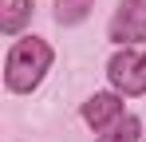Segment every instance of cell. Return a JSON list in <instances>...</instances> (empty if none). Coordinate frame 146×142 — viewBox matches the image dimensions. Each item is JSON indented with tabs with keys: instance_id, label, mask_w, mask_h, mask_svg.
I'll return each mask as SVG.
<instances>
[{
	"instance_id": "cell-3",
	"label": "cell",
	"mask_w": 146,
	"mask_h": 142,
	"mask_svg": "<svg viewBox=\"0 0 146 142\" xmlns=\"http://www.w3.org/2000/svg\"><path fill=\"white\" fill-rule=\"evenodd\" d=\"M111 40L115 44H142L146 40V0H122L115 20H111Z\"/></svg>"
},
{
	"instance_id": "cell-7",
	"label": "cell",
	"mask_w": 146,
	"mask_h": 142,
	"mask_svg": "<svg viewBox=\"0 0 146 142\" xmlns=\"http://www.w3.org/2000/svg\"><path fill=\"white\" fill-rule=\"evenodd\" d=\"M91 8H95V0H59L55 4V20L59 24H79Z\"/></svg>"
},
{
	"instance_id": "cell-4",
	"label": "cell",
	"mask_w": 146,
	"mask_h": 142,
	"mask_svg": "<svg viewBox=\"0 0 146 142\" xmlns=\"http://www.w3.org/2000/svg\"><path fill=\"white\" fill-rule=\"evenodd\" d=\"M83 118H87L95 130H107L115 118H122V103H119V95H111V91L91 95V99L83 103Z\"/></svg>"
},
{
	"instance_id": "cell-2",
	"label": "cell",
	"mask_w": 146,
	"mask_h": 142,
	"mask_svg": "<svg viewBox=\"0 0 146 142\" xmlns=\"http://www.w3.org/2000/svg\"><path fill=\"white\" fill-rule=\"evenodd\" d=\"M107 75L115 83V91L122 95H146V51H119L111 63H107Z\"/></svg>"
},
{
	"instance_id": "cell-5",
	"label": "cell",
	"mask_w": 146,
	"mask_h": 142,
	"mask_svg": "<svg viewBox=\"0 0 146 142\" xmlns=\"http://www.w3.org/2000/svg\"><path fill=\"white\" fill-rule=\"evenodd\" d=\"M28 16H32V0H0V32L4 36H16Z\"/></svg>"
},
{
	"instance_id": "cell-1",
	"label": "cell",
	"mask_w": 146,
	"mask_h": 142,
	"mask_svg": "<svg viewBox=\"0 0 146 142\" xmlns=\"http://www.w3.org/2000/svg\"><path fill=\"white\" fill-rule=\"evenodd\" d=\"M48 67H51V47L36 36H28V40L12 44L8 59H4V79L12 91H32V87H40Z\"/></svg>"
},
{
	"instance_id": "cell-6",
	"label": "cell",
	"mask_w": 146,
	"mask_h": 142,
	"mask_svg": "<svg viewBox=\"0 0 146 142\" xmlns=\"http://www.w3.org/2000/svg\"><path fill=\"white\" fill-rule=\"evenodd\" d=\"M138 118L134 115H122V118H115L103 134H99V142H138Z\"/></svg>"
}]
</instances>
